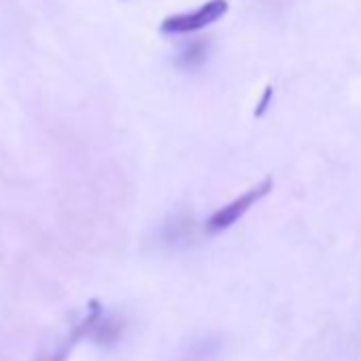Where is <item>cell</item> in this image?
<instances>
[{
	"mask_svg": "<svg viewBox=\"0 0 361 361\" xmlns=\"http://www.w3.org/2000/svg\"><path fill=\"white\" fill-rule=\"evenodd\" d=\"M87 334L100 346H113L123 334V319L117 312H104L98 304H92L90 314L85 317Z\"/></svg>",
	"mask_w": 361,
	"mask_h": 361,
	"instance_id": "3957f363",
	"label": "cell"
},
{
	"mask_svg": "<svg viewBox=\"0 0 361 361\" xmlns=\"http://www.w3.org/2000/svg\"><path fill=\"white\" fill-rule=\"evenodd\" d=\"M270 192H272V178L268 176V178L262 180L259 185L251 188L249 192H245L243 196H238V198L232 200L230 204H226V207H221L219 211H215V213L209 217V221H207V232H209V234H219V232L232 228L243 215H247V213L253 209V204H257V202H259L264 196H268Z\"/></svg>",
	"mask_w": 361,
	"mask_h": 361,
	"instance_id": "6da1fadb",
	"label": "cell"
},
{
	"mask_svg": "<svg viewBox=\"0 0 361 361\" xmlns=\"http://www.w3.org/2000/svg\"><path fill=\"white\" fill-rule=\"evenodd\" d=\"M85 334H87V323H85V319H83L79 325L73 327V331H71L58 346H54L51 350H45L37 361H66L68 355H71V350L75 348V344H77Z\"/></svg>",
	"mask_w": 361,
	"mask_h": 361,
	"instance_id": "5b68a950",
	"label": "cell"
},
{
	"mask_svg": "<svg viewBox=\"0 0 361 361\" xmlns=\"http://www.w3.org/2000/svg\"><path fill=\"white\" fill-rule=\"evenodd\" d=\"M228 0H209L202 7L190 13H176L170 16L161 22V32H172V35H183V32H196L202 30L217 20H221L228 13Z\"/></svg>",
	"mask_w": 361,
	"mask_h": 361,
	"instance_id": "7a4b0ae2",
	"label": "cell"
},
{
	"mask_svg": "<svg viewBox=\"0 0 361 361\" xmlns=\"http://www.w3.org/2000/svg\"><path fill=\"white\" fill-rule=\"evenodd\" d=\"M270 98H272V87L268 85V87H266V92H264V96H262V100H259V106L255 109V115H257V117H262V115H264V111L268 109Z\"/></svg>",
	"mask_w": 361,
	"mask_h": 361,
	"instance_id": "8992f818",
	"label": "cell"
},
{
	"mask_svg": "<svg viewBox=\"0 0 361 361\" xmlns=\"http://www.w3.org/2000/svg\"><path fill=\"white\" fill-rule=\"evenodd\" d=\"M161 238L172 249L192 245V240H196V224H194V219L190 215H176V217H172L164 226Z\"/></svg>",
	"mask_w": 361,
	"mask_h": 361,
	"instance_id": "277c9868",
	"label": "cell"
}]
</instances>
